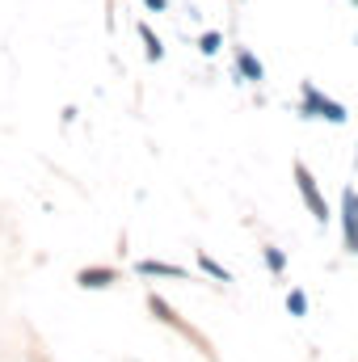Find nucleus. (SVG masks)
<instances>
[{"instance_id": "1", "label": "nucleus", "mask_w": 358, "mask_h": 362, "mask_svg": "<svg viewBox=\"0 0 358 362\" xmlns=\"http://www.w3.org/2000/svg\"><path fill=\"white\" fill-rule=\"evenodd\" d=\"M299 114H304V118H325V122H333V127H346V122H350L346 105H342V101H333V97H325V93L316 89L312 81H304V97H299Z\"/></svg>"}, {"instance_id": "9", "label": "nucleus", "mask_w": 358, "mask_h": 362, "mask_svg": "<svg viewBox=\"0 0 358 362\" xmlns=\"http://www.w3.org/2000/svg\"><path fill=\"white\" fill-rule=\"evenodd\" d=\"M287 312H291V316H308V295H304L299 286L287 291Z\"/></svg>"}, {"instance_id": "8", "label": "nucleus", "mask_w": 358, "mask_h": 362, "mask_svg": "<svg viewBox=\"0 0 358 362\" xmlns=\"http://www.w3.org/2000/svg\"><path fill=\"white\" fill-rule=\"evenodd\" d=\"M139 38H144V55H148V59L156 64V59L165 55V47H161V38L152 34V25H148V21H139Z\"/></svg>"}, {"instance_id": "12", "label": "nucleus", "mask_w": 358, "mask_h": 362, "mask_svg": "<svg viewBox=\"0 0 358 362\" xmlns=\"http://www.w3.org/2000/svg\"><path fill=\"white\" fill-rule=\"evenodd\" d=\"M219 42H224V34H215V30H207L198 47H202V55H215V51H219Z\"/></svg>"}, {"instance_id": "13", "label": "nucleus", "mask_w": 358, "mask_h": 362, "mask_svg": "<svg viewBox=\"0 0 358 362\" xmlns=\"http://www.w3.org/2000/svg\"><path fill=\"white\" fill-rule=\"evenodd\" d=\"M144 4H148L152 13H161V8H169V0H144Z\"/></svg>"}, {"instance_id": "7", "label": "nucleus", "mask_w": 358, "mask_h": 362, "mask_svg": "<svg viewBox=\"0 0 358 362\" xmlns=\"http://www.w3.org/2000/svg\"><path fill=\"white\" fill-rule=\"evenodd\" d=\"M135 274H144V278H185V270H181V266L156 262V257H144V262H135Z\"/></svg>"}, {"instance_id": "3", "label": "nucleus", "mask_w": 358, "mask_h": 362, "mask_svg": "<svg viewBox=\"0 0 358 362\" xmlns=\"http://www.w3.org/2000/svg\"><path fill=\"white\" fill-rule=\"evenodd\" d=\"M342 228H346V249H358V189L346 185L342 189Z\"/></svg>"}, {"instance_id": "10", "label": "nucleus", "mask_w": 358, "mask_h": 362, "mask_svg": "<svg viewBox=\"0 0 358 362\" xmlns=\"http://www.w3.org/2000/svg\"><path fill=\"white\" fill-rule=\"evenodd\" d=\"M198 266H202V270L211 274V278H215V282H232V274L224 270V266H219V262H211V257H207V253H198Z\"/></svg>"}, {"instance_id": "4", "label": "nucleus", "mask_w": 358, "mask_h": 362, "mask_svg": "<svg viewBox=\"0 0 358 362\" xmlns=\"http://www.w3.org/2000/svg\"><path fill=\"white\" fill-rule=\"evenodd\" d=\"M148 308H152V312H156V316H161L165 325H173V329H178L181 337H194V341H198V350H207V354H211V341H207V337H198V333H194L190 325H181L178 316H173V308H169L165 299H156V295H152V299H148Z\"/></svg>"}, {"instance_id": "5", "label": "nucleus", "mask_w": 358, "mask_h": 362, "mask_svg": "<svg viewBox=\"0 0 358 362\" xmlns=\"http://www.w3.org/2000/svg\"><path fill=\"white\" fill-rule=\"evenodd\" d=\"M76 282L85 286V291H101V286H110V282H118V270L114 266H85V270L76 274Z\"/></svg>"}, {"instance_id": "14", "label": "nucleus", "mask_w": 358, "mask_h": 362, "mask_svg": "<svg viewBox=\"0 0 358 362\" xmlns=\"http://www.w3.org/2000/svg\"><path fill=\"white\" fill-rule=\"evenodd\" d=\"M354 257H358V249H354Z\"/></svg>"}, {"instance_id": "11", "label": "nucleus", "mask_w": 358, "mask_h": 362, "mask_svg": "<svg viewBox=\"0 0 358 362\" xmlns=\"http://www.w3.org/2000/svg\"><path fill=\"white\" fill-rule=\"evenodd\" d=\"M262 253H266V266H270L274 274H282V270H287V257H282V249H278V245H266Z\"/></svg>"}, {"instance_id": "15", "label": "nucleus", "mask_w": 358, "mask_h": 362, "mask_svg": "<svg viewBox=\"0 0 358 362\" xmlns=\"http://www.w3.org/2000/svg\"><path fill=\"white\" fill-rule=\"evenodd\" d=\"M354 4H358V0H354Z\"/></svg>"}, {"instance_id": "6", "label": "nucleus", "mask_w": 358, "mask_h": 362, "mask_svg": "<svg viewBox=\"0 0 358 362\" xmlns=\"http://www.w3.org/2000/svg\"><path fill=\"white\" fill-rule=\"evenodd\" d=\"M236 68H241V76H245V81H253V85H262V81H266V68H262V59H258L249 47H236Z\"/></svg>"}, {"instance_id": "2", "label": "nucleus", "mask_w": 358, "mask_h": 362, "mask_svg": "<svg viewBox=\"0 0 358 362\" xmlns=\"http://www.w3.org/2000/svg\"><path fill=\"white\" fill-rule=\"evenodd\" d=\"M291 173H295L299 198H304V206L312 211V219H316V223H329V219H333V211H329V202H325L321 185H316V177H312V169H308L304 160H295V165H291Z\"/></svg>"}]
</instances>
